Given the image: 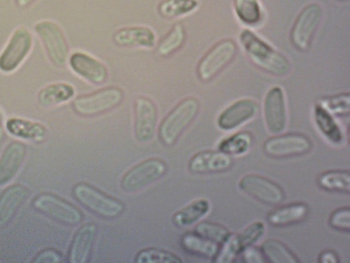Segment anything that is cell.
<instances>
[{
  "mask_svg": "<svg viewBox=\"0 0 350 263\" xmlns=\"http://www.w3.org/2000/svg\"><path fill=\"white\" fill-rule=\"evenodd\" d=\"M240 42L250 60L261 70L276 77L286 75L291 68L288 60L249 29H243Z\"/></svg>",
  "mask_w": 350,
  "mask_h": 263,
  "instance_id": "obj_1",
  "label": "cell"
},
{
  "mask_svg": "<svg viewBox=\"0 0 350 263\" xmlns=\"http://www.w3.org/2000/svg\"><path fill=\"white\" fill-rule=\"evenodd\" d=\"M200 110L198 100L193 97L179 101L163 118L159 128V136L165 145H174L191 124Z\"/></svg>",
  "mask_w": 350,
  "mask_h": 263,
  "instance_id": "obj_2",
  "label": "cell"
},
{
  "mask_svg": "<svg viewBox=\"0 0 350 263\" xmlns=\"http://www.w3.org/2000/svg\"><path fill=\"white\" fill-rule=\"evenodd\" d=\"M238 47L234 40L226 38L212 46L199 61L196 73L202 82H208L222 72L235 58Z\"/></svg>",
  "mask_w": 350,
  "mask_h": 263,
  "instance_id": "obj_3",
  "label": "cell"
},
{
  "mask_svg": "<svg viewBox=\"0 0 350 263\" xmlns=\"http://www.w3.org/2000/svg\"><path fill=\"white\" fill-rule=\"evenodd\" d=\"M72 195L83 206L105 218L118 217L124 210L120 201L86 183L75 185Z\"/></svg>",
  "mask_w": 350,
  "mask_h": 263,
  "instance_id": "obj_4",
  "label": "cell"
},
{
  "mask_svg": "<svg viewBox=\"0 0 350 263\" xmlns=\"http://www.w3.org/2000/svg\"><path fill=\"white\" fill-rule=\"evenodd\" d=\"M124 91L117 86H109L74 99L73 110L82 116H94L110 111L120 104Z\"/></svg>",
  "mask_w": 350,
  "mask_h": 263,
  "instance_id": "obj_5",
  "label": "cell"
},
{
  "mask_svg": "<svg viewBox=\"0 0 350 263\" xmlns=\"http://www.w3.org/2000/svg\"><path fill=\"white\" fill-rule=\"evenodd\" d=\"M50 62L57 67L64 66L69 58V46L61 27L55 22L44 20L34 25Z\"/></svg>",
  "mask_w": 350,
  "mask_h": 263,
  "instance_id": "obj_6",
  "label": "cell"
},
{
  "mask_svg": "<svg viewBox=\"0 0 350 263\" xmlns=\"http://www.w3.org/2000/svg\"><path fill=\"white\" fill-rule=\"evenodd\" d=\"M32 206L42 214L66 225H76L83 220L82 212L73 204L49 192L38 195Z\"/></svg>",
  "mask_w": 350,
  "mask_h": 263,
  "instance_id": "obj_7",
  "label": "cell"
},
{
  "mask_svg": "<svg viewBox=\"0 0 350 263\" xmlns=\"http://www.w3.org/2000/svg\"><path fill=\"white\" fill-rule=\"evenodd\" d=\"M166 163L159 158H149L133 166L122 176L120 185L124 191H138L157 181L167 172Z\"/></svg>",
  "mask_w": 350,
  "mask_h": 263,
  "instance_id": "obj_8",
  "label": "cell"
},
{
  "mask_svg": "<svg viewBox=\"0 0 350 263\" xmlns=\"http://www.w3.org/2000/svg\"><path fill=\"white\" fill-rule=\"evenodd\" d=\"M322 10L317 3L305 6L296 18L291 31V40L297 50L308 51L319 26Z\"/></svg>",
  "mask_w": 350,
  "mask_h": 263,
  "instance_id": "obj_9",
  "label": "cell"
},
{
  "mask_svg": "<svg viewBox=\"0 0 350 263\" xmlns=\"http://www.w3.org/2000/svg\"><path fill=\"white\" fill-rule=\"evenodd\" d=\"M265 231V224L258 221L251 223L239 233L230 234L221 245L213 260L217 263L232 262L243 249L258 240Z\"/></svg>",
  "mask_w": 350,
  "mask_h": 263,
  "instance_id": "obj_10",
  "label": "cell"
},
{
  "mask_svg": "<svg viewBox=\"0 0 350 263\" xmlns=\"http://www.w3.org/2000/svg\"><path fill=\"white\" fill-rule=\"evenodd\" d=\"M312 142L306 135L287 133L272 136L263 145V151L273 158H288L303 155L311 151Z\"/></svg>",
  "mask_w": 350,
  "mask_h": 263,
  "instance_id": "obj_11",
  "label": "cell"
},
{
  "mask_svg": "<svg viewBox=\"0 0 350 263\" xmlns=\"http://www.w3.org/2000/svg\"><path fill=\"white\" fill-rule=\"evenodd\" d=\"M33 38L26 27L16 29L0 53V71L10 73L16 70L31 51Z\"/></svg>",
  "mask_w": 350,
  "mask_h": 263,
  "instance_id": "obj_12",
  "label": "cell"
},
{
  "mask_svg": "<svg viewBox=\"0 0 350 263\" xmlns=\"http://www.w3.org/2000/svg\"><path fill=\"white\" fill-rule=\"evenodd\" d=\"M239 187L244 193L269 205H277L285 199L282 187L273 180L257 174H247L241 178Z\"/></svg>",
  "mask_w": 350,
  "mask_h": 263,
  "instance_id": "obj_13",
  "label": "cell"
},
{
  "mask_svg": "<svg viewBox=\"0 0 350 263\" xmlns=\"http://www.w3.org/2000/svg\"><path fill=\"white\" fill-rule=\"evenodd\" d=\"M157 123V109L154 101L145 96L137 97L134 103V132L141 142L154 136Z\"/></svg>",
  "mask_w": 350,
  "mask_h": 263,
  "instance_id": "obj_14",
  "label": "cell"
},
{
  "mask_svg": "<svg viewBox=\"0 0 350 263\" xmlns=\"http://www.w3.org/2000/svg\"><path fill=\"white\" fill-rule=\"evenodd\" d=\"M71 70L78 76L94 85L104 84L108 78V69L99 60L91 55L75 51L68 58Z\"/></svg>",
  "mask_w": 350,
  "mask_h": 263,
  "instance_id": "obj_15",
  "label": "cell"
},
{
  "mask_svg": "<svg viewBox=\"0 0 350 263\" xmlns=\"http://www.w3.org/2000/svg\"><path fill=\"white\" fill-rule=\"evenodd\" d=\"M264 117L271 133L279 134L284 130L286 107L284 94L280 86H273L267 91L264 101Z\"/></svg>",
  "mask_w": 350,
  "mask_h": 263,
  "instance_id": "obj_16",
  "label": "cell"
},
{
  "mask_svg": "<svg viewBox=\"0 0 350 263\" xmlns=\"http://www.w3.org/2000/svg\"><path fill=\"white\" fill-rule=\"evenodd\" d=\"M233 164L230 155L219 151H204L195 154L189 160L188 167L197 174L221 173Z\"/></svg>",
  "mask_w": 350,
  "mask_h": 263,
  "instance_id": "obj_17",
  "label": "cell"
},
{
  "mask_svg": "<svg viewBox=\"0 0 350 263\" xmlns=\"http://www.w3.org/2000/svg\"><path fill=\"white\" fill-rule=\"evenodd\" d=\"M258 110L255 101L240 99L223 110L217 118V125L221 129L232 130L255 116Z\"/></svg>",
  "mask_w": 350,
  "mask_h": 263,
  "instance_id": "obj_18",
  "label": "cell"
},
{
  "mask_svg": "<svg viewBox=\"0 0 350 263\" xmlns=\"http://www.w3.org/2000/svg\"><path fill=\"white\" fill-rule=\"evenodd\" d=\"M27 155V147L20 141H12L0 155V186L12 181L21 169Z\"/></svg>",
  "mask_w": 350,
  "mask_h": 263,
  "instance_id": "obj_19",
  "label": "cell"
},
{
  "mask_svg": "<svg viewBox=\"0 0 350 263\" xmlns=\"http://www.w3.org/2000/svg\"><path fill=\"white\" fill-rule=\"evenodd\" d=\"M113 42L125 48H152L155 45L154 31L146 26L124 27L116 30L112 37Z\"/></svg>",
  "mask_w": 350,
  "mask_h": 263,
  "instance_id": "obj_20",
  "label": "cell"
},
{
  "mask_svg": "<svg viewBox=\"0 0 350 263\" xmlns=\"http://www.w3.org/2000/svg\"><path fill=\"white\" fill-rule=\"evenodd\" d=\"M96 231V226L91 223L84 224L78 229L68 250V261L70 263H86L88 261Z\"/></svg>",
  "mask_w": 350,
  "mask_h": 263,
  "instance_id": "obj_21",
  "label": "cell"
},
{
  "mask_svg": "<svg viewBox=\"0 0 350 263\" xmlns=\"http://www.w3.org/2000/svg\"><path fill=\"white\" fill-rule=\"evenodd\" d=\"M30 191L22 184L5 188L0 195V227L7 225L29 197Z\"/></svg>",
  "mask_w": 350,
  "mask_h": 263,
  "instance_id": "obj_22",
  "label": "cell"
},
{
  "mask_svg": "<svg viewBox=\"0 0 350 263\" xmlns=\"http://www.w3.org/2000/svg\"><path fill=\"white\" fill-rule=\"evenodd\" d=\"M310 208L304 202H295L278 207L267 214V221L272 226L284 227L301 223L309 215Z\"/></svg>",
  "mask_w": 350,
  "mask_h": 263,
  "instance_id": "obj_23",
  "label": "cell"
},
{
  "mask_svg": "<svg viewBox=\"0 0 350 263\" xmlns=\"http://www.w3.org/2000/svg\"><path fill=\"white\" fill-rule=\"evenodd\" d=\"M5 125L10 135L34 142L43 141L47 134L46 127L41 123L23 118H9Z\"/></svg>",
  "mask_w": 350,
  "mask_h": 263,
  "instance_id": "obj_24",
  "label": "cell"
},
{
  "mask_svg": "<svg viewBox=\"0 0 350 263\" xmlns=\"http://www.w3.org/2000/svg\"><path fill=\"white\" fill-rule=\"evenodd\" d=\"M75 88L66 82H55L38 92V101L44 107H53L68 101L75 95Z\"/></svg>",
  "mask_w": 350,
  "mask_h": 263,
  "instance_id": "obj_25",
  "label": "cell"
},
{
  "mask_svg": "<svg viewBox=\"0 0 350 263\" xmlns=\"http://www.w3.org/2000/svg\"><path fill=\"white\" fill-rule=\"evenodd\" d=\"M180 245L184 250L202 258L214 259L219 245L194 232H187L180 238Z\"/></svg>",
  "mask_w": 350,
  "mask_h": 263,
  "instance_id": "obj_26",
  "label": "cell"
},
{
  "mask_svg": "<svg viewBox=\"0 0 350 263\" xmlns=\"http://www.w3.org/2000/svg\"><path fill=\"white\" fill-rule=\"evenodd\" d=\"M209 210V201L206 199H199L176 212L172 217V221L179 227H187L203 218Z\"/></svg>",
  "mask_w": 350,
  "mask_h": 263,
  "instance_id": "obj_27",
  "label": "cell"
},
{
  "mask_svg": "<svg viewBox=\"0 0 350 263\" xmlns=\"http://www.w3.org/2000/svg\"><path fill=\"white\" fill-rule=\"evenodd\" d=\"M319 187L329 192L349 194L350 173L347 170H330L319 175Z\"/></svg>",
  "mask_w": 350,
  "mask_h": 263,
  "instance_id": "obj_28",
  "label": "cell"
},
{
  "mask_svg": "<svg viewBox=\"0 0 350 263\" xmlns=\"http://www.w3.org/2000/svg\"><path fill=\"white\" fill-rule=\"evenodd\" d=\"M267 262L272 263H297L300 260L282 242L276 239L265 240L260 247Z\"/></svg>",
  "mask_w": 350,
  "mask_h": 263,
  "instance_id": "obj_29",
  "label": "cell"
},
{
  "mask_svg": "<svg viewBox=\"0 0 350 263\" xmlns=\"http://www.w3.org/2000/svg\"><path fill=\"white\" fill-rule=\"evenodd\" d=\"M314 117L317 127L329 141L334 144L342 142V131L332 114L317 104L314 108Z\"/></svg>",
  "mask_w": 350,
  "mask_h": 263,
  "instance_id": "obj_30",
  "label": "cell"
},
{
  "mask_svg": "<svg viewBox=\"0 0 350 263\" xmlns=\"http://www.w3.org/2000/svg\"><path fill=\"white\" fill-rule=\"evenodd\" d=\"M186 38L185 27L180 24L174 25L157 45V53L163 58L170 56L184 45Z\"/></svg>",
  "mask_w": 350,
  "mask_h": 263,
  "instance_id": "obj_31",
  "label": "cell"
},
{
  "mask_svg": "<svg viewBox=\"0 0 350 263\" xmlns=\"http://www.w3.org/2000/svg\"><path fill=\"white\" fill-rule=\"evenodd\" d=\"M198 0H162L157 6L159 14L165 18H176L194 12Z\"/></svg>",
  "mask_w": 350,
  "mask_h": 263,
  "instance_id": "obj_32",
  "label": "cell"
},
{
  "mask_svg": "<svg viewBox=\"0 0 350 263\" xmlns=\"http://www.w3.org/2000/svg\"><path fill=\"white\" fill-rule=\"evenodd\" d=\"M252 142V134L248 131H241L222 140L218 145V150L229 155H241L250 149Z\"/></svg>",
  "mask_w": 350,
  "mask_h": 263,
  "instance_id": "obj_33",
  "label": "cell"
},
{
  "mask_svg": "<svg viewBox=\"0 0 350 263\" xmlns=\"http://www.w3.org/2000/svg\"><path fill=\"white\" fill-rule=\"evenodd\" d=\"M234 7L239 19L248 25L259 23L262 12L258 0H234Z\"/></svg>",
  "mask_w": 350,
  "mask_h": 263,
  "instance_id": "obj_34",
  "label": "cell"
},
{
  "mask_svg": "<svg viewBox=\"0 0 350 263\" xmlns=\"http://www.w3.org/2000/svg\"><path fill=\"white\" fill-rule=\"evenodd\" d=\"M137 263H181L183 260L175 253L155 247L139 251L135 258Z\"/></svg>",
  "mask_w": 350,
  "mask_h": 263,
  "instance_id": "obj_35",
  "label": "cell"
},
{
  "mask_svg": "<svg viewBox=\"0 0 350 263\" xmlns=\"http://www.w3.org/2000/svg\"><path fill=\"white\" fill-rule=\"evenodd\" d=\"M195 232L219 245L224 243L231 234L224 226L210 221L198 223L195 227Z\"/></svg>",
  "mask_w": 350,
  "mask_h": 263,
  "instance_id": "obj_36",
  "label": "cell"
},
{
  "mask_svg": "<svg viewBox=\"0 0 350 263\" xmlns=\"http://www.w3.org/2000/svg\"><path fill=\"white\" fill-rule=\"evenodd\" d=\"M319 104L332 115L347 116L350 111V95L346 92L326 97Z\"/></svg>",
  "mask_w": 350,
  "mask_h": 263,
  "instance_id": "obj_37",
  "label": "cell"
},
{
  "mask_svg": "<svg viewBox=\"0 0 350 263\" xmlns=\"http://www.w3.org/2000/svg\"><path fill=\"white\" fill-rule=\"evenodd\" d=\"M329 226L338 231L349 232L350 230V209L349 207H342L334 210L328 219Z\"/></svg>",
  "mask_w": 350,
  "mask_h": 263,
  "instance_id": "obj_38",
  "label": "cell"
},
{
  "mask_svg": "<svg viewBox=\"0 0 350 263\" xmlns=\"http://www.w3.org/2000/svg\"><path fill=\"white\" fill-rule=\"evenodd\" d=\"M242 260L247 263H265L267 262L260 247L251 245L246 247L241 253Z\"/></svg>",
  "mask_w": 350,
  "mask_h": 263,
  "instance_id": "obj_39",
  "label": "cell"
},
{
  "mask_svg": "<svg viewBox=\"0 0 350 263\" xmlns=\"http://www.w3.org/2000/svg\"><path fill=\"white\" fill-rule=\"evenodd\" d=\"M62 260L61 253L53 249H45L36 254L33 260V262L54 263L59 262Z\"/></svg>",
  "mask_w": 350,
  "mask_h": 263,
  "instance_id": "obj_40",
  "label": "cell"
},
{
  "mask_svg": "<svg viewBox=\"0 0 350 263\" xmlns=\"http://www.w3.org/2000/svg\"><path fill=\"white\" fill-rule=\"evenodd\" d=\"M318 261L320 263H338L339 257L334 251L325 249L320 253Z\"/></svg>",
  "mask_w": 350,
  "mask_h": 263,
  "instance_id": "obj_41",
  "label": "cell"
},
{
  "mask_svg": "<svg viewBox=\"0 0 350 263\" xmlns=\"http://www.w3.org/2000/svg\"><path fill=\"white\" fill-rule=\"evenodd\" d=\"M39 0H14V3L19 8H27Z\"/></svg>",
  "mask_w": 350,
  "mask_h": 263,
  "instance_id": "obj_42",
  "label": "cell"
},
{
  "mask_svg": "<svg viewBox=\"0 0 350 263\" xmlns=\"http://www.w3.org/2000/svg\"><path fill=\"white\" fill-rule=\"evenodd\" d=\"M3 137V127L2 118L0 114V141L2 140Z\"/></svg>",
  "mask_w": 350,
  "mask_h": 263,
  "instance_id": "obj_43",
  "label": "cell"
}]
</instances>
